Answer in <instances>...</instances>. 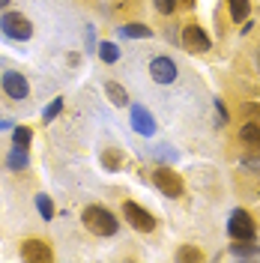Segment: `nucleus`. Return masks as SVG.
Listing matches in <instances>:
<instances>
[{
    "label": "nucleus",
    "mask_w": 260,
    "mask_h": 263,
    "mask_svg": "<svg viewBox=\"0 0 260 263\" xmlns=\"http://www.w3.org/2000/svg\"><path fill=\"white\" fill-rule=\"evenodd\" d=\"M132 129L138 132V135H144V138H150V135L156 132V120H153V114H150L146 108L135 105V108H132Z\"/></svg>",
    "instance_id": "9d476101"
},
{
    "label": "nucleus",
    "mask_w": 260,
    "mask_h": 263,
    "mask_svg": "<svg viewBox=\"0 0 260 263\" xmlns=\"http://www.w3.org/2000/svg\"><path fill=\"white\" fill-rule=\"evenodd\" d=\"M233 254H236V257H260V248L251 246L248 239H243V242L236 239V242H233Z\"/></svg>",
    "instance_id": "4468645a"
},
{
    "label": "nucleus",
    "mask_w": 260,
    "mask_h": 263,
    "mask_svg": "<svg viewBox=\"0 0 260 263\" xmlns=\"http://www.w3.org/2000/svg\"><path fill=\"white\" fill-rule=\"evenodd\" d=\"M177 260H203V251H200V248H195V246H182L177 251Z\"/></svg>",
    "instance_id": "6ab92c4d"
},
{
    "label": "nucleus",
    "mask_w": 260,
    "mask_h": 263,
    "mask_svg": "<svg viewBox=\"0 0 260 263\" xmlns=\"http://www.w3.org/2000/svg\"><path fill=\"white\" fill-rule=\"evenodd\" d=\"M9 167H12V171H21V167H27V153L15 147V153L9 156Z\"/></svg>",
    "instance_id": "412c9836"
},
{
    "label": "nucleus",
    "mask_w": 260,
    "mask_h": 263,
    "mask_svg": "<svg viewBox=\"0 0 260 263\" xmlns=\"http://www.w3.org/2000/svg\"><path fill=\"white\" fill-rule=\"evenodd\" d=\"M21 257L30 263H48L54 257V251L45 239H24L21 242Z\"/></svg>",
    "instance_id": "1a4fd4ad"
},
{
    "label": "nucleus",
    "mask_w": 260,
    "mask_h": 263,
    "mask_svg": "<svg viewBox=\"0 0 260 263\" xmlns=\"http://www.w3.org/2000/svg\"><path fill=\"white\" fill-rule=\"evenodd\" d=\"M243 111H245V114H251V117H257V120H260V105H243Z\"/></svg>",
    "instance_id": "b1692460"
},
{
    "label": "nucleus",
    "mask_w": 260,
    "mask_h": 263,
    "mask_svg": "<svg viewBox=\"0 0 260 263\" xmlns=\"http://www.w3.org/2000/svg\"><path fill=\"white\" fill-rule=\"evenodd\" d=\"M99 57H102L105 63H117V60H120V51H117L114 42H102V45H99Z\"/></svg>",
    "instance_id": "f3484780"
},
{
    "label": "nucleus",
    "mask_w": 260,
    "mask_h": 263,
    "mask_svg": "<svg viewBox=\"0 0 260 263\" xmlns=\"http://www.w3.org/2000/svg\"><path fill=\"white\" fill-rule=\"evenodd\" d=\"M120 33H123V36H132V39H146V36H153V30H150L146 24H126Z\"/></svg>",
    "instance_id": "dca6fc26"
},
{
    "label": "nucleus",
    "mask_w": 260,
    "mask_h": 263,
    "mask_svg": "<svg viewBox=\"0 0 260 263\" xmlns=\"http://www.w3.org/2000/svg\"><path fill=\"white\" fill-rule=\"evenodd\" d=\"M30 138H33V132L27 129V126H18L15 132H12V144H15L18 149H24L27 144H30Z\"/></svg>",
    "instance_id": "a211bd4d"
},
{
    "label": "nucleus",
    "mask_w": 260,
    "mask_h": 263,
    "mask_svg": "<svg viewBox=\"0 0 260 263\" xmlns=\"http://www.w3.org/2000/svg\"><path fill=\"white\" fill-rule=\"evenodd\" d=\"M81 221H84V228L90 230L93 236H114L117 233V218L111 210H105V206H99V203H93V206H87L81 213Z\"/></svg>",
    "instance_id": "f257e3e1"
},
{
    "label": "nucleus",
    "mask_w": 260,
    "mask_h": 263,
    "mask_svg": "<svg viewBox=\"0 0 260 263\" xmlns=\"http://www.w3.org/2000/svg\"><path fill=\"white\" fill-rule=\"evenodd\" d=\"M156 3V9L162 12V15H171L174 9H177V0H153Z\"/></svg>",
    "instance_id": "4be33fe9"
},
{
    "label": "nucleus",
    "mask_w": 260,
    "mask_h": 263,
    "mask_svg": "<svg viewBox=\"0 0 260 263\" xmlns=\"http://www.w3.org/2000/svg\"><path fill=\"white\" fill-rule=\"evenodd\" d=\"M120 162H123V153H120V149H105V153H102V164H105V171H117Z\"/></svg>",
    "instance_id": "2eb2a0df"
},
{
    "label": "nucleus",
    "mask_w": 260,
    "mask_h": 263,
    "mask_svg": "<svg viewBox=\"0 0 260 263\" xmlns=\"http://www.w3.org/2000/svg\"><path fill=\"white\" fill-rule=\"evenodd\" d=\"M9 3H12V0H0V9H6V6H9Z\"/></svg>",
    "instance_id": "a878e982"
},
{
    "label": "nucleus",
    "mask_w": 260,
    "mask_h": 263,
    "mask_svg": "<svg viewBox=\"0 0 260 263\" xmlns=\"http://www.w3.org/2000/svg\"><path fill=\"white\" fill-rule=\"evenodd\" d=\"M177 75H179V69L171 57H153L150 60V78L156 84H174Z\"/></svg>",
    "instance_id": "6e6552de"
},
{
    "label": "nucleus",
    "mask_w": 260,
    "mask_h": 263,
    "mask_svg": "<svg viewBox=\"0 0 260 263\" xmlns=\"http://www.w3.org/2000/svg\"><path fill=\"white\" fill-rule=\"evenodd\" d=\"M105 93H108V99L114 102L117 108L129 105V93H126V87H120L117 81H108V84H105Z\"/></svg>",
    "instance_id": "f8f14e48"
},
{
    "label": "nucleus",
    "mask_w": 260,
    "mask_h": 263,
    "mask_svg": "<svg viewBox=\"0 0 260 263\" xmlns=\"http://www.w3.org/2000/svg\"><path fill=\"white\" fill-rule=\"evenodd\" d=\"M0 30L6 33L9 39H15V42H24V39L33 36V24L21 12H6V15L0 18Z\"/></svg>",
    "instance_id": "7ed1b4c3"
},
{
    "label": "nucleus",
    "mask_w": 260,
    "mask_h": 263,
    "mask_svg": "<svg viewBox=\"0 0 260 263\" xmlns=\"http://www.w3.org/2000/svg\"><path fill=\"white\" fill-rule=\"evenodd\" d=\"M60 108H63V99H54V102H51V108H45V123H51L54 117L60 114Z\"/></svg>",
    "instance_id": "5701e85b"
},
{
    "label": "nucleus",
    "mask_w": 260,
    "mask_h": 263,
    "mask_svg": "<svg viewBox=\"0 0 260 263\" xmlns=\"http://www.w3.org/2000/svg\"><path fill=\"white\" fill-rule=\"evenodd\" d=\"M239 141H243L245 147L260 149V123H245L243 129H239Z\"/></svg>",
    "instance_id": "9b49d317"
},
{
    "label": "nucleus",
    "mask_w": 260,
    "mask_h": 263,
    "mask_svg": "<svg viewBox=\"0 0 260 263\" xmlns=\"http://www.w3.org/2000/svg\"><path fill=\"white\" fill-rule=\"evenodd\" d=\"M177 6H182V9H195V0H177Z\"/></svg>",
    "instance_id": "393cba45"
},
{
    "label": "nucleus",
    "mask_w": 260,
    "mask_h": 263,
    "mask_svg": "<svg viewBox=\"0 0 260 263\" xmlns=\"http://www.w3.org/2000/svg\"><path fill=\"white\" fill-rule=\"evenodd\" d=\"M123 218H126V221H129L135 230H141V233L156 230V218L146 213L144 206H138L135 200H126V203H123Z\"/></svg>",
    "instance_id": "423d86ee"
},
{
    "label": "nucleus",
    "mask_w": 260,
    "mask_h": 263,
    "mask_svg": "<svg viewBox=\"0 0 260 263\" xmlns=\"http://www.w3.org/2000/svg\"><path fill=\"white\" fill-rule=\"evenodd\" d=\"M36 206H39V213H42V218H51V215H54V203H51V197H45V195H36Z\"/></svg>",
    "instance_id": "aec40b11"
},
{
    "label": "nucleus",
    "mask_w": 260,
    "mask_h": 263,
    "mask_svg": "<svg viewBox=\"0 0 260 263\" xmlns=\"http://www.w3.org/2000/svg\"><path fill=\"white\" fill-rule=\"evenodd\" d=\"M0 87H3V93L12 99V102H24V99L30 96V84L27 78L21 75V72H3V78H0Z\"/></svg>",
    "instance_id": "39448f33"
},
{
    "label": "nucleus",
    "mask_w": 260,
    "mask_h": 263,
    "mask_svg": "<svg viewBox=\"0 0 260 263\" xmlns=\"http://www.w3.org/2000/svg\"><path fill=\"white\" fill-rule=\"evenodd\" d=\"M228 6H230V18H233L236 24L245 21L248 12H251V3H248V0H228Z\"/></svg>",
    "instance_id": "ddd939ff"
},
{
    "label": "nucleus",
    "mask_w": 260,
    "mask_h": 263,
    "mask_svg": "<svg viewBox=\"0 0 260 263\" xmlns=\"http://www.w3.org/2000/svg\"><path fill=\"white\" fill-rule=\"evenodd\" d=\"M182 45L189 51H195V54H207V51L212 48L210 36L203 33L200 24H185V27H182Z\"/></svg>",
    "instance_id": "0eeeda50"
},
{
    "label": "nucleus",
    "mask_w": 260,
    "mask_h": 263,
    "mask_svg": "<svg viewBox=\"0 0 260 263\" xmlns=\"http://www.w3.org/2000/svg\"><path fill=\"white\" fill-rule=\"evenodd\" d=\"M228 233L233 239H239V242H243V239L254 242V239H257V224H254V218L245 213V210H236L228 221Z\"/></svg>",
    "instance_id": "f03ea898"
},
{
    "label": "nucleus",
    "mask_w": 260,
    "mask_h": 263,
    "mask_svg": "<svg viewBox=\"0 0 260 263\" xmlns=\"http://www.w3.org/2000/svg\"><path fill=\"white\" fill-rule=\"evenodd\" d=\"M153 182H156V189L168 197H182V192H185L182 177H179L177 171H171V167H156V171H153Z\"/></svg>",
    "instance_id": "20e7f679"
}]
</instances>
